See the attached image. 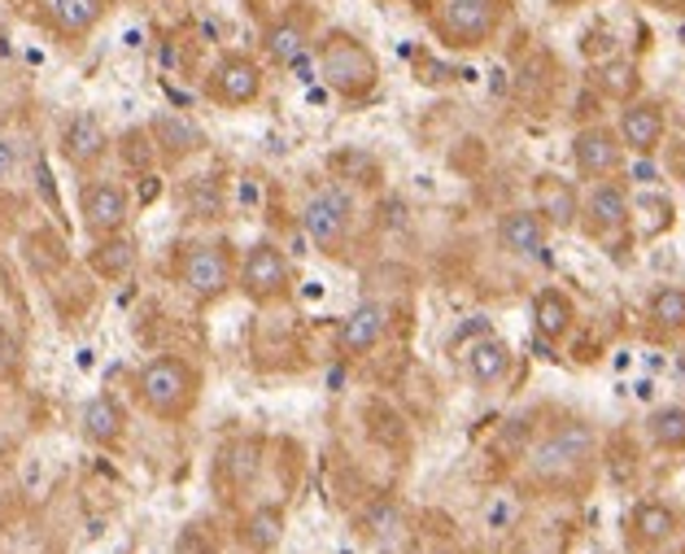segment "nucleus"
Returning <instances> with one entry per match:
<instances>
[{
  "label": "nucleus",
  "mask_w": 685,
  "mask_h": 554,
  "mask_svg": "<svg viewBox=\"0 0 685 554\" xmlns=\"http://www.w3.org/2000/svg\"><path fill=\"white\" fill-rule=\"evenodd\" d=\"M589 218H594L598 231L620 227V223L628 218V197H624L615 184H598V188L589 192Z\"/></svg>",
  "instance_id": "obj_25"
},
{
  "label": "nucleus",
  "mask_w": 685,
  "mask_h": 554,
  "mask_svg": "<svg viewBox=\"0 0 685 554\" xmlns=\"http://www.w3.org/2000/svg\"><path fill=\"white\" fill-rule=\"evenodd\" d=\"M498 236H502V244H507L511 253H520V257H541V253H546V227H541V218L528 214V210H511V214L502 218Z\"/></svg>",
  "instance_id": "obj_17"
},
{
  "label": "nucleus",
  "mask_w": 685,
  "mask_h": 554,
  "mask_svg": "<svg viewBox=\"0 0 685 554\" xmlns=\"http://www.w3.org/2000/svg\"><path fill=\"white\" fill-rule=\"evenodd\" d=\"M572 153H576V166H581L585 175H607V171H615V162H620V144H615V136H611L607 127H585V131H576Z\"/></svg>",
  "instance_id": "obj_16"
},
{
  "label": "nucleus",
  "mask_w": 685,
  "mask_h": 554,
  "mask_svg": "<svg viewBox=\"0 0 685 554\" xmlns=\"http://www.w3.org/2000/svg\"><path fill=\"white\" fill-rule=\"evenodd\" d=\"M494 23H498V5H494V0H446L441 32L454 45H481V40H489Z\"/></svg>",
  "instance_id": "obj_10"
},
{
  "label": "nucleus",
  "mask_w": 685,
  "mask_h": 554,
  "mask_svg": "<svg viewBox=\"0 0 685 554\" xmlns=\"http://www.w3.org/2000/svg\"><path fill=\"white\" fill-rule=\"evenodd\" d=\"M633 84H637V75H633L628 62H611V66H602V88H607L611 97H628Z\"/></svg>",
  "instance_id": "obj_30"
},
{
  "label": "nucleus",
  "mask_w": 685,
  "mask_h": 554,
  "mask_svg": "<svg viewBox=\"0 0 685 554\" xmlns=\"http://www.w3.org/2000/svg\"><path fill=\"white\" fill-rule=\"evenodd\" d=\"M485 328H489L485 319H472L468 328H459V332H454V341H468V337H476V332H485Z\"/></svg>",
  "instance_id": "obj_33"
},
{
  "label": "nucleus",
  "mask_w": 685,
  "mask_h": 554,
  "mask_svg": "<svg viewBox=\"0 0 685 554\" xmlns=\"http://www.w3.org/2000/svg\"><path fill=\"white\" fill-rule=\"evenodd\" d=\"M236 280V266L223 240H201L188 244V253L179 257V285L188 289V298L197 302H219Z\"/></svg>",
  "instance_id": "obj_3"
},
{
  "label": "nucleus",
  "mask_w": 685,
  "mask_h": 554,
  "mask_svg": "<svg viewBox=\"0 0 685 554\" xmlns=\"http://www.w3.org/2000/svg\"><path fill=\"white\" fill-rule=\"evenodd\" d=\"M537 214H546L555 227H572L576 223V192H572V184H563L555 175L537 179Z\"/></svg>",
  "instance_id": "obj_21"
},
{
  "label": "nucleus",
  "mask_w": 685,
  "mask_h": 554,
  "mask_svg": "<svg viewBox=\"0 0 685 554\" xmlns=\"http://www.w3.org/2000/svg\"><path fill=\"white\" fill-rule=\"evenodd\" d=\"M179 205L188 210V218H219V210H223L219 179L214 175H192L179 192Z\"/></svg>",
  "instance_id": "obj_24"
},
{
  "label": "nucleus",
  "mask_w": 685,
  "mask_h": 554,
  "mask_svg": "<svg viewBox=\"0 0 685 554\" xmlns=\"http://www.w3.org/2000/svg\"><path fill=\"white\" fill-rule=\"evenodd\" d=\"M92 266L97 275H105V280H123V275L136 270V244L119 231V236H101L97 249H92Z\"/></svg>",
  "instance_id": "obj_20"
},
{
  "label": "nucleus",
  "mask_w": 685,
  "mask_h": 554,
  "mask_svg": "<svg viewBox=\"0 0 685 554\" xmlns=\"http://www.w3.org/2000/svg\"><path fill=\"white\" fill-rule=\"evenodd\" d=\"M650 319L659 328H685V293L681 289H659L650 298Z\"/></svg>",
  "instance_id": "obj_29"
},
{
  "label": "nucleus",
  "mask_w": 685,
  "mask_h": 554,
  "mask_svg": "<svg viewBox=\"0 0 685 554\" xmlns=\"http://www.w3.org/2000/svg\"><path fill=\"white\" fill-rule=\"evenodd\" d=\"M149 136H153V149L166 162H184V158H192V153L205 149V131L188 114H158L153 127H149Z\"/></svg>",
  "instance_id": "obj_12"
},
{
  "label": "nucleus",
  "mask_w": 685,
  "mask_h": 554,
  "mask_svg": "<svg viewBox=\"0 0 685 554\" xmlns=\"http://www.w3.org/2000/svg\"><path fill=\"white\" fill-rule=\"evenodd\" d=\"M53 14V27L66 36V40H84L101 27V18L110 14V0H53L49 5Z\"/></svg>",
  "instance_id": "obj_14"
},
{
  "label": "nucleus",
  "mask_w": 685,
  "mask_h": 554,
  "mask_svg": "<svg viewBox=\"0 0 685 554\" xmlns=\"http://www.w3.org/2000/svg\"><path fill=\"white\" fill-rule=\"evenodd\" d=\"M18 171V144L10 136H0V184H10Z\"/></svg>",
  "instance_id": "obj_31"
},
{
  "label": "nucleus",
  "mask_w": 685,
  "mask_h": 554,
  "mask_svg": "<svg viewBox=\"0 0 685 554\" xmlns=\"http://www.w3.org/2000/svg\"><path fill=\"white\" fill-rule=\"evenodd\" d=\"M219 467H223L236 484L253 480V471H258V445H253V441H236V445H227V450L219 454Z\"/></svg>",
  "instance_id": "obj_28"
},
{
  "label": "nucleus",
  "mask_w": 685,
  "mask_h": 554,
  "mask_svg": "<svg viewBox=\"0 0 685 554\" xmlns=\"http://www.w3.org/2000/svg\"><path fill=\"white\" fill-rule=\"evenodd\" d=\"M306 45H310V32H306V23L301 18H275L266 32H262V53H266V62H275V66H292L301 53H306Z\"/></svg>",
  "instance_id": "obj_15"
},
{
  "label": "nucleus",
  "mask_w": 685,
  "mask_h": 554,
  "mask_svg": "<svg viewBox=\"0 0 685 554\" xmlns=\"http://www.w3.org/2000/svg\"><path fill=\"white\" fill-rule=\"evenodd\" d=\"M620 136H624L628 149L650 153V149L659 144V136H663V114H659V105H650V101L628 105L624 118H620Z\"/></svg>",
  "instance_id": "obj_18"
},
{
  "label": "nucleus",
  "mask_w": 685,
  "mask_h": 554,
  "mask_svg": "<svg viewBox=\"0 0 685 554\" xmlns=\"http://www.w3.org/2000/svg\"><path fill=\"white\" fill-rule=\"evenodd\" d=\"M79 214H84V231L88 236H119L132 218V192L114 179H92L79 192Z\"/></svg>",
  "instance_id": "obj_6"
},
{
  "label": "nucleus",
  "mask_w": 685,
  "mask_h": 554,
  "mask_svg": "<svg viewBox=\"0 0 685 554\" xmlns=\"http://www.w3.org/2000/svg\"><path fill=\"white\" fill-rule=\"evenodd\" d=\"M58 149H62V158H66L75 171H92V166L110 153V131H105V123H101L92 110H79V114L66 118Z\"/></svg>",
  "instance_id": "obj_9"
},
{
  "label": "nucleus",
  "mask_w": 685,
  "mask_h": 554,
  "mask_svg": "<svg viewBox=\"0 0 685 554\" xmlns=\"http://www.w3.org/2000/svg\"><path fill=\"white\" fill-rule=\"evenodd\" d=\"M468 367H472L476 385H498L507 376V367H511V350L498 337H485V341H476L468 350Z\"/></svg>",
  "instance_id": "obj_22"
},
{
  "label": "nucleus",
  "mask_w": 685,
  "mask_h": 554,
  "mask_svg": "<svg viewBox=\"0 0 685 554\" xmlns=\"http://www.w3.org/2000/svg\"><path fill=\"white\" fill-rule=\"evenodd\" d=\"M205 97L223 110H245L262 97V66L245 53H223L205 75Z\"/></svg>",
  "instance_id": "obj_5"
},
{
  "label": "nucleus",
  "mask_w": 685,
  "mask_h": 554,
  "mask_svg": "<svg viewBox=\"0 0 685 554\" xmlns=\"http://www.w3.org/2000/svg\"><path fill=\"white\" fill-rule=\"evenodd\" d=\"M284 541V511L279 506H253V515L245 519V545L266 554Z\"/></svg>",
  "instance_id": "obj_23"
},
{
  "label": "nucleus",
  "mask_w": 685,
  "mask_h": 554,
  "mask_svg": "<svg viewBox=\"0 0 685 554\" xmlns=\"http://www.w3.org/2000/svg\"><path fill=\"white\" fill-rule=\"evenodd\" d=\"M385 328H389V311L381 306V302H363L354 315H346V324H340V332H336V350L340 354H368L381 337H385Z\"/></svg>",
  "instance_id": "obj_13"
},
{
  "label": "nucleus",
  "mask_w": 685,
  "mask_h": 554,
  "mask_svg": "<svg viewBox=\"0 0 685 554\" xmlns=\"http://www.w3.org/2000/svg\"><path fill=\"white\" fill-rule=\"evenodd\" d=\"M533 328L541 341H559L572 328V302L559 289H541L533 302Z\"/></svg>",
  "instance_id": "obj_19"
},
{
  "label": "nucleus",
  "mask_w": 685,
  "mask_h": 554,
  "mask_svg": "<svg viewBox=\"0 0 685 554\" xmlns=\"http://www.w3.org/2000/svg\"><path fill=\"white\" fill-rule=\"evenodd\" d=\"M350 197L340 192V188H323V192H314L310 201H306V210H301V227H306V236L319 244V249H336L340 240H346V231H350Z\"/></svg>",
  "instance_id": "obj_8"
},
{
  "label": "nucleus",
  "mask_w": 685,
  "mask_h": 554,
  "mask_svg": "<svg viewBox=\"0 0 685 554\" xmlns=\"http://www.w3.org/2000/svg\"><path fill=\"white\" fill-rule=\"evenodd\" d=\"M319 75L340 97H368L381 79V66H376L372 49L363 40H354L350 32H327L319 45Z\"/></svg>",
  "instance_id": "obj_2"
},
{
  "label": "nucleus",
  "mask_w": 685,
  "mask_h": 554,
  "mask_svg": "<svg viewBox=\"0 0 685 554\" xmlns=\"http://www.w3.org/2000/svg\"><path fill=\"white\" fill-rule=\"evenodd\" d=\"M633 528H637V537H646V541H663V537L676 528V515H672L663 502H642L637 515H633Z\"/></svg>",
  "instance_id": "obj_27"
},
{
  "label": "nucleus",
  "mask_w": 685,
  "mask_h": 554,
  "mask_svg": "<svg viewBox=\"0 0 685 554\" xmlns=\"http://www.w3.org/2000/svg\"><path fill=\"white\" fill-rule=\"evenodd\" d=\"M589 454H594V428H585V424H568V428L550 432V437L533 450V471L546 476V480H555V476L576 471Z\"/></svg>",
  "instance_id": "obj_7"
},
{
  "label": "nucleus",
  "mask_w": 685,
  "mask_h": 554,
  "mask_svg": "<svg viewBox=\"0 0 685 554\" xmlns=\"http://www.w3.org/2000/svg\"><path fill=\"white\" fill-rule=\"evenodd\" d=\"M136 398L153 419L179 424L192 415V406L201 398V372L175 354H158L136 372Z\"/></svg>",
  "instance_id": "obj_1"
},
{
  "label": "nucleus",
  "mask_w": 685,
  "mask_h": 554,
  "mask_svg": "<svg viewBox=\"0 0 685 554\" xmlns=\"http://www.w3.org/2000/svg\"><path fill=\"white\" fill-rule=\"evenodd\" d=\"M646 428H650L655 445H663V450H681V445H685V406H663V411H655Z\"/></svg>",
  "instance_id": "obj_26"
},
{
  "label": "nucleus",
  "mask_w": 685,
  "mask_h": 554,
  "mask_svg": "<svg viewBox=\"0 0 685 554\" xmlns=\"http://www.w3.org/2000/svg\"><path fill=\"white\" fill-rule=\"evenodd\" d=\"M79 432H84V441H92L101 450H114L127 437V411H123V402L110 398V393L88 398L84 411H79Z\"/></svg>",
  "instance_id": "obj_11"
},
{
  "label": "nucleus",
  "mask_w": 685,
  "mask_h": 554,
  "mask_svg": "<svg viewBox=\"0 0 685 554\" xmlns=\"http://www.w3.org/2000/svg\"><path fill=\"white\" fill-rule=\"evenodd\" d=\"M236 285L245 289L249 302L266 306V302H279L288 289H292V266L284 257V249H275L271 240H258L245 249L240 257V275H236Z\"/></svg>",
  "instance_id": "obj_4"
},
{
  "label": "nucleus",
  "mask_w": 685,
  "mask_h": 554,
  "mask_svg": "<svg viewBox=\"0 0 685 554\" xmlns=\"http://www.w3.org/2000/svg\"><path fill=\"white\" fill-rule=\"evenodd\" d=\"M394 519H398V506H394V502H381V506L372 511V532H389Z\"/></svg>",
  "instance_id": "obj_32"
}]
</instances>
